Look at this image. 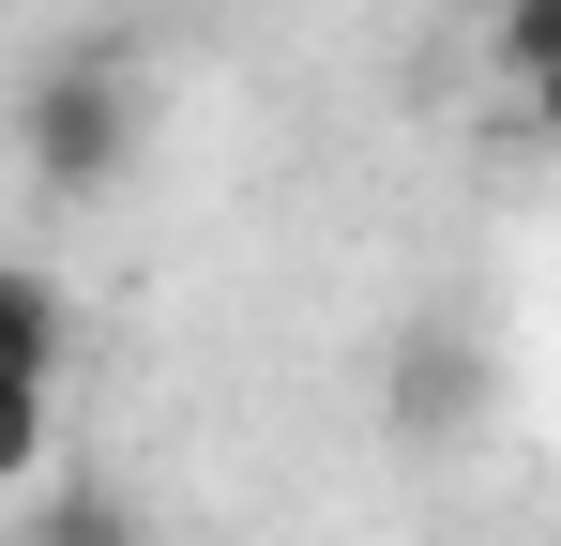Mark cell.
I'll return each mask as SVG.
<instances>
[{
    "label": "cell",
    "instance_id": "ba28073f",
    "mask_svg": "<svg viewBox=\"0 0 561 546\" xmlns=\"http://www.w3.org/2000/svg\"><path fill=\"white\" fill-rule=\"evenodd\" d=\"M0 197H15V137H0Z\"/></svg>",
    "mask_w": 561,
    "mask_h": 546
},
{
    "label": "cell",
    "instance_id": "3957f363",
    "mask_svg": "<svg viewBox=\"0 0 561 546\" xmlns=\"http://www.w3.org/2000/svg\"><path fill=\"white\" fill-rule=\"evenodd\" d=\"M0 364H15V379H61V364H77V304L31 259H0Z\"/></svg>",
    "mask_w": 561,
    "mask_h": 546
},
{
    "label": "cell",
    "instance_id": "7a4b0ae2",
    "mask_svg": "<svg viewBox=\"0 0 561 546\" xmlns=\"http://www.w3.org/2000/svg\"><path fill=\"white\" fill-rule=\"evenodd\" d=\"M470 410H485V364H470V334H440V319H425V334L394 350V425L425 441V425H470Z\"/></svg>",
    "mask_w": 561,
    "mask_h": 546
},
{
    "label": "cell",
    "instance_id": "8992f818",
    "mask_svg": "<svg viewBox=\"0 0 561 546\" xmlns=\"http://www.w3.org/2000/svg\"><path fill=\"white\" fill-rule=\"evenodd\" d=\"M485 61L501 77H547L561 61V0H485Z\"/></svg>",
    "mask_w": 561,
    "mask_h": 546
},
{
    "label": "cell",
    "instance_id": "6da1fadb",
    "mask_svg": "<svg viewBox=\"0 0 561 546\" xmlns=\"http://www.w3.org/2000/svg\"><path fill=\"white\" fill-rule=\"evenodd\" d=\"M122 152H137V61L122 46H61L31 77V106H15V168L92 197V182H122Z\"/></svg>",
    "mask_w": 561,
    "mask_h": 546
},
{
    "label": "cell",
    "instance_id": "277c9868",
    "mask_svg": "<svg viewBox=\"0 0 561 546\" xmlns=\"http://www.w3.org/2000/svg\"><path fill=\"white\" fill-rule=\"evenodd\" d=\"M15 546H152V516H137L122 486H61V501H31Z\"/></svg>",
    "mask_w": 561,
    "mask_h": 546
},
{
    "label": "cell",
    "instance_id": "5b68a950",
    "mask_svg": "<svg viewBox=\"0 0 561 546\" xmlns=\"http://www.w3.org/2000/svg\"><path fill=\"white\" fill-rule=\"evenodd\" d=\"M46 455H61V410H46V379H15V364H0V486H46Z\"/></svg>",
    "mask_w": 561,
    "mask_h": 546
},
{
    "label": "cell",
    "instance_id": "52a82bcc",
    "mask_svg": "<svg viewBox=\"0 0 561 546\" xmlns=\"http://www.w3.org/2000/svg\"><path fill=\"white\" fill-rule=\"evenodd\" d=\"M516 91H531V137L561 152V61H547V77H516Z\"/></svg>",
    "mask_w": 561,
    "mask_h": 546
}]
</instances>
